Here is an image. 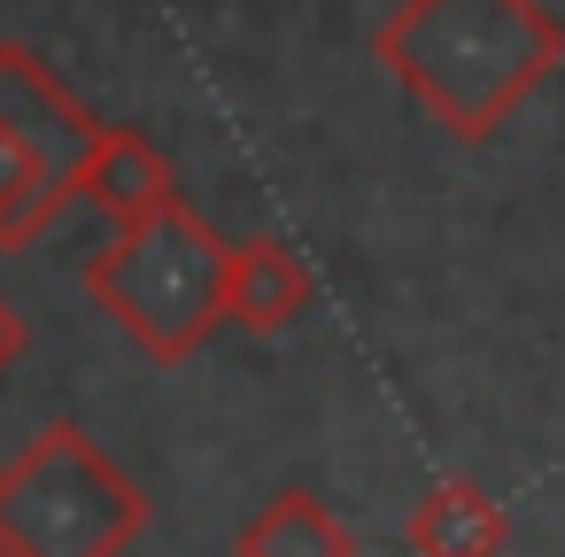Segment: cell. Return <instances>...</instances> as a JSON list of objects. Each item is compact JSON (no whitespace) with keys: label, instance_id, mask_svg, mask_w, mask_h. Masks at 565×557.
I'll use <instances>...</instances> for the list:
<instances>
[{"label":"cell","instance_id":"cell-6","mask_svg":"<svg viewBox=\"0 0 565 557\" xmlns=\"http://www.w3.org/2000/svg\"><path fill=\"white\" fill-rule=\"evenodd\" d=\"M310 294H318V279H310V264L295 256V240H279V233L233 240L225 318H233L241 333H287V325L310 310Z\"/></svg>","mask_w":565,"mask_h":557},{"label":"cell","instance_id":"cell-9","mask_svg":"<svg viewBox=\"0 0 565 557\" xmlns=\"http://www.w3.org/2000/svg\"><path fill=\"white\" fill-rule=\"evenodd\" d=\"M71 202H78L71 179H55L47 163H32L24 140L0 132V248H32V240H47V225H55Z\"/></svg>","mask_w":565,"mask_h":557},{"label":"cell","instance_id":"cell-2","mask_svg":"<svg viewBox=\"0 0 565 557\" xmlns=\"http://www.w3.org/2000/svg\"><path fill=\"white\" fill-rule=\"evenodd\" d=\"M225 271H233V240L179 194L171 210L125 225L102 256H86V294L156 364H186L225 325Z\"/></svg>","mask_w":565,"mask_h":557},{"label":"cell","instance_id":"cell-10","mask_svg":"<svg viewBox=\"0 0 565 557\" xmlns=\"http://www.w3.org/2000/svg\"><path fill=\"white\" fill-rule=\"evenodd\" d=\"M24 356V318H17V302L9 294H0V372H9Z\"/></svg>","mask_w":565,"mask_h":557},{"label":"cell","instance_id":"cell-7","mask_svg":"<svg viewBox=\"0 0 565 557\" xmlns=\"http://www.w3.org/2000/svg\"><path fill=\"white\" fill-rule=\"evenodd\" d=\"M403 542H411V557H503L511 518H503V503L480 480H434L411 503Z\"/></svg>","mask_w":565,"mask_h":557},{"label":"cell","instance_id":"cell-3","mask_svg":"<svg viewBox=\"0 0 565 557\" xmlns=\"http://www.w3.org/2000/svg\"><path fill=\"white\" fill-rule=\"evenodd\" d=\"M140 526L148 488L63 418L0 464V557H125Z\"/></svg>","mask_w":565,"mask_h":557},{"label":"cell","instance_id":"cell-4","mask_svg":"<svg viewBox=\"0 0 565 557\" xmlns=\"http://www.w3.org/2000/svg\"><path fill=\"white\" fill-rule=\"evenodd\" d=\"M0 132L24 140L32 163H47L55 179L78 186L86 156L102 148V117L47 71V55H32L24 40H0Z\"/></svg>","mask_w":565,"mask_h":557},{"label":"cell","instance_id":"cell-5","mask_svg":"<svg viewBox=\"0 0 565 557\" xmlns=\"http://www.w3.org/2000/svg\"><path fill=\"white\" fill-rule=\"evenodd\" d=\"M78 202H86L94 217H109V233H125V225H140V217L171 210V202H179V179H171V163H163V148H156L148 132L102 125V148H94L86 171H78Z\"/></svg>","mask_w":565,"mask_h":557},{"label":"cell","instance_id":"cell-1","mask_svg":"<svg viewBox=\"0 0 565 557\" xmlns=\"http://www.w3.org/2000/svg\"><path fill=\"white\" fill-rule=\"evenodd\" d=\"M372 63L449 140L480 148L565 71V24L542 0H403L372 32Z\"/></svg>","mask_w":565,"mask_h":557},{"label":"cell","instance_id":"cell-8","mask_svg":"<svg viewBox=\"0 0 565 557\" xmlns=\"http://www.w3.org/2000/svg\"><path fill=\"white\" fill-rule=\"evenodd\" d=\"M233 557H356V534L333 518L326 495L279 488V495L233 534Z\"/></svg>","mask_w":565,"mask_h":557}]
</instances>
